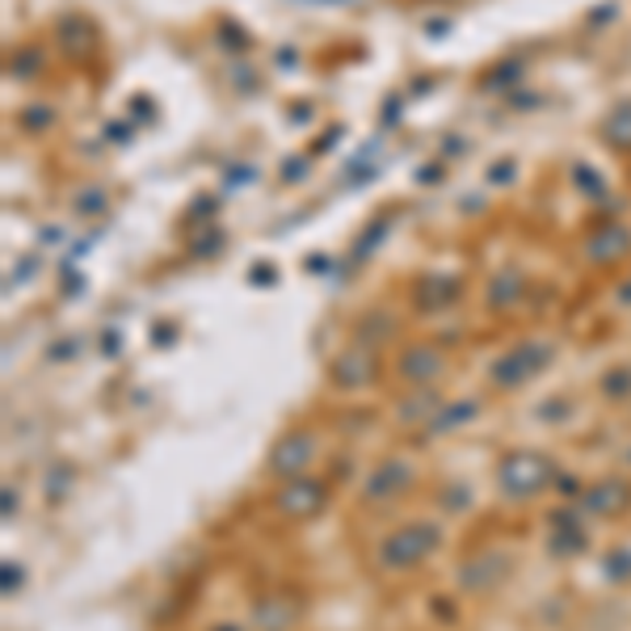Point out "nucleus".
<instances>
[{"instance_id":"nucleus-1","label":"nucleus","mask_w":631,"mask_h":631,"mask_svg":"<svg viewBox=\"0 0 631 631\" xmlns=\"http://www.w3.org/2000/svg\"><path fill=\"white\" fill-rule=\"evenodd\" d=\"M556 480H560V471H556V464H551L548 455H539V451H510V455H501V464H496V484H501V493L514 496V501L544 493Z\"/></svg>"},{"instance_id":"nucleus-2","label":"nucleus","mask_w":631,"mask_h":631,"mask_svg":"<svg viewBox=\"0 0 631 631\" xmlns=\"http://www.w3.org/2000/svg\"><path fill=\"white\" fill-rule=\"evenodd\" d=\"M442 530L439 522H409L400 530H392L379 544V569L384 573H409L421 560H430V551H439Z\"/></svg>"},{"instance_id":"nucleus-3","label":"nucleus","mask_w":631,"mask_h":631,"mask_svg":"<svg viewBox=\"0 0 631 631\" xmlns=\"http://www.w3.org/2000/svg\"><path fill=\"white\" fill-rule=\"evenodd\" d=\"M325 505H329V484H325V480H312V476L282 480V489L274 493V510L291 522L316 518Z\"/></svg>"},{"instance_id":"nucleus-4","label":"nucleus","mask_w":631,"mask_h":631,"mask_svg":"<svg viewBox=\"0 0 631 631\" xmlns=\"http://www.w3.org/2000/svg\"><path fill=\"white\" fill-rule=\"evenodd\" d=\"M548 362H551L548 341H526V346H514V350H510V354L493 366V384L501 387V392H510V387L535 379V375H539Z\"/></svg>"},{"instance_id":"nucleus-5","label":"nucleus","mask_w":631,"mask_h":631,"mask_svg":"<svg viewBox=\"0 0 631 631\" xmlns=\"http://www.w3.org/2000/svg\"><path fill=\"white\" fill-rule=\"evenodd\" d=\"M316 451H320V439L312 430H291L270 451V471H274L278 480H295V476H303L307 467L316 464Z\"/></svg>"},{"instance_id":"nucleus-6","label":"nucleus","mask_w":631,"mask_h":631,"mask_svg":"<svg viewBox=\"0 0 631 631\" xmlns=\"http://www.w3.org/2000/svg\"><path fill=\"white\" fill-rule=\"evenodd\" d=\"M412 484H417V471H412L409 459H384V464L366 476L362 496H366L371 505H379V501H396L400 493H409Z\"/></svg>"},{"instance_id":"nucleus-7","label":"nucleus","mask_w":631,"mask_h":631,"mask_svg":"<svg viewBox=\"0 0 631 631\" xmlns=\"http://www.w3.org/2000/svg\"><path fill=\"white\" fill-rule=\"evenodd\" d=\"M581 514H589V518H619L623 510L631 505V484L628 480H594L585 493H581Z\"/></svg>"},{"instance_id":"nucleus-8","label":"nucleus","mask_w":631,"mask_h":631,"mask_svg":"<svg viewBox=\"0 0 631 631\" xmlns=\"http://www.w3.org/2000/svg\"><path fill=\"white\" fill-rule=\"evenodd\" d=\"M329 379L337 387H371L379 379V354L366 350V346H350V350H341V358L332 362Z\"/></svg>"},{"instance_id":"nucleus-9","label":"nucleus","mask_w":631,"mask_h":631,"mask_svg":"<svg viewBox=\"0 0 631 631\" xmlns=\"http://www.w3.org/2000/svg\"><path fill=\"white\" fill-rule=\"evenodd\" d=\"M300 610L303 606L295 594H287V589H270V594H261V598L253 603V628L257 631H287V628H295Z\"/></svg>"},{"instance_id":"nucleus-10","label":"nucleus","mask_w":631,"mask_h":631,"mask_svg":"<svg viewBox=\"0 0 631 631\" xmlns=\"http://www.w3.org/2000/svg\"><path fill=\"white\" fill-rule=\"evenodd\" d=\"M446 371V354L439 346H409L400 362H396V375L409 387H430Z\"/></svg>"},{"instance_id":"nucleus-11","label":"nucleus","mask_w":631,"mask_h":631,"mask_svg":"<svg viewBox=\"0 0 631 631\" xmlns=\"http://www.w3.org/2000/svg\"><path fill=\"white\" fill-rule=\"evenodd\" d=\"M628 245H631V236L623 227H606V232H598V236L585 241V257H589L594 266H610V261H619V257L628 253Z\"/></svg>"},{"instance_id":"nucleus-12","label":"nucleus","mask_w":631,"mask_h":631,"mask_svg":"<svg viewBox=\"0 0 631 631\" xmlns=\"http://www.w3.org/2000/svg\"><path fill=\"white\" fill-rule=\"evenodd\" d=\"M439 392H434V387H425V392H421V387H417V392H412L409 400H405V405H400V421H405V425H417V421H425V425H430V421H434V417H439Z\"/></svg>"},{"instance_id":"nucleus-13","label":"nucleus","mask_w":631,"mask_h":631,"mask_svg":"<svg viewBox=\"0 0 631 631\" xmlns=\"http://www.w3.org/2000/svg\"><path fill=\"white\" fill-rule=\"evenodd\" d=\"M585 548V530H581V522L573 514H556V535H551V551H560V556H573V551Z\"/></svg>"},{"instance_id":"nucleus-14","label":"nucleus","mask_w":631,"mask_h":631,"mask_svg":"<svg viewBox=\"0 0 631 631\" xmlns=\"http://www.w3.org/2000/svg\"><path fill=\"white\" fill-rule=\"evenodd\" d=\"M471 412H476V400H464V405H455V409H439V417L430 421V434H442V430H451V425H464Z\"/></svg>"},{"instance_id":"nucleus-15","label":"nucleus","mask_w":631,"mask_h":631,"mask_svg":"<svg viewBox=\"0 0 631 631\" xmlns=\"http://www.w3.org/2000/svg\"><path fill=\"white\" fill-rule=\"evenodd\" d=\"M606 139L619 143V148H631V106L628 110H615V118L606 122Z\"/></svg>"},{"instance_id":"nucleus-16","label":"nucleus","mask_w":631,"mask_h":631,"mask_svg":"<svg viewBox=\"0 0 631 631\" xmlns=\"http://www.w3.org/2000/svg\"><path fill=\"white\" fill-rule=\"evenodd\" d=\"M603 384L606 396H631V371H610Z\"/></svg>"},{"instance_id":"nucleus-17","label":"nucleus","mask_w":631,"mask_h":631,"mask_svg":"<svg viewBox=\"0 0 631 631\" xmlns=\"http://www.w3.org/2000/svg\"><path fill=\"white\" fill-rule=\"evenodd\" d=\"M13 589H22V569L4 564V594H13Z\"/></svg>"},{"instance_id":"nucleus-18","label":"nucleus","mask_w":631,"mask_h":631,"mask_svg":"<svg viewBox=\"0 0 631 631\" xmlns=\"http://www.w3.org/2000/svg\"><path fill=\"white\" fill-rule=\"evenodd\" d=\"M606 569H610V576H631V556H615V560H610V564H606Z\"/></svg>"},{"instance_id":"nucleus-19","label":"nucleus","mask_w":631,"mask_h":631,"mask_svg":"<svg viewBox=\"0 0 631 631\" xmlns=\"http://www.w3.org/2000/svg\"><path fill=\"white\" fill-rule=\"evenodd\" d=\"M211 631H245L241 623H220V628H211Z\"/></svg>"},{"instance_id":"nucleus-20","label":"nucleus","mask_w":631,"mask_h":631,"mask_svg":"<svg viewBox=\"0 0 631 631\" xmlns=\"http://www.w3.org/2000/svg\"><path fill=\"white\" fill-rule=\"evenodd\" d=\"M623 464H628V467H631V451H628V455H623Z\"/></svg>"}]
</instances>
